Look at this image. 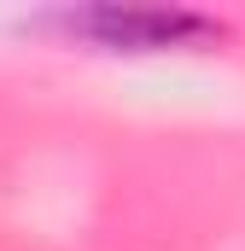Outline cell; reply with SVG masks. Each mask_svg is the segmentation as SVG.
Wrapping results in <instances>:
<instances>
[{"label":"cell","instance_id":"cell-1","mask_svg":"<svg viewBox=\"0 0 245 251\" xmlns=\"http://www.w3.org/2000/svg\"><path fill=\"white\" fill-rule=\"evenodd\" d=\"M70 35L111 47V53H158V47H198L216 41L222 24L198 12H158V6H94V12H64Z\"/></svg>","mask_w":245,"mask_h":251}]
</instances>
